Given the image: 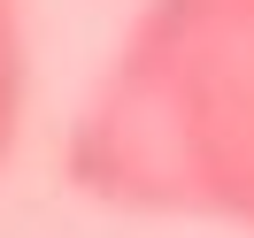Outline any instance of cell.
I'll return each instance as SVG.
<instances>
[{
  "label": "cell",
  "instance_id": "cell-1",
  "mask_svg": "<svg viewBox=\"0 0 254 238\" xmlns=\"http://www.w3.org/2000/svg\"><path fill=\"white\" fill-rule=\"evenodd\" d=\"M85 192L254 231V0H146L77 131Z\"/></svg>",
  "mask_w": 254,
  "mask_h": 238
},
{
  "label": "cell",
  "instance_id": "cell-2",
  "mask_svg": "<svg viewBox=\"0 0 254 238\" xmlns=\"http://www.w3.org/2000/svg\"><path fill=\"white\" fill-rule=\"evenodd\" d=\"M16 115H23V31H16V0H0V161L16 146Z\"/></svg>",
  "mask_w": 254,
  "mask_h": 238
}]
</instances>
